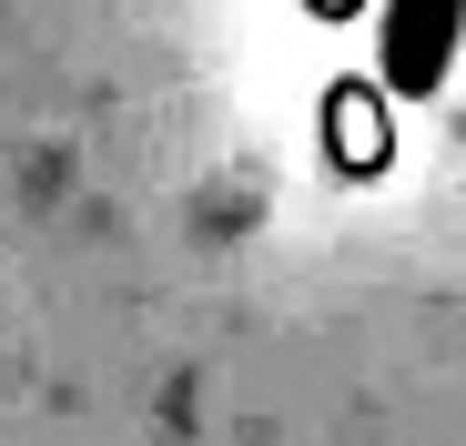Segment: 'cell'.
<instances>
[{
  "label": "cell",
  "mask_w": 466,
  "mask_h": 446,
  "mask_svg": "<svg viewBox=\"0 0 466 446\" xmlns=\"http://www.w3.org/2000/svg\"><path fill=\"white\" fill-rule=\"evenodd\" d=\"M456 41H466V0H385V31H375V71H385V92H396V102L446 92Z\"/></svg>",
  "instance_id": "obj_1"
}]
</instances>
